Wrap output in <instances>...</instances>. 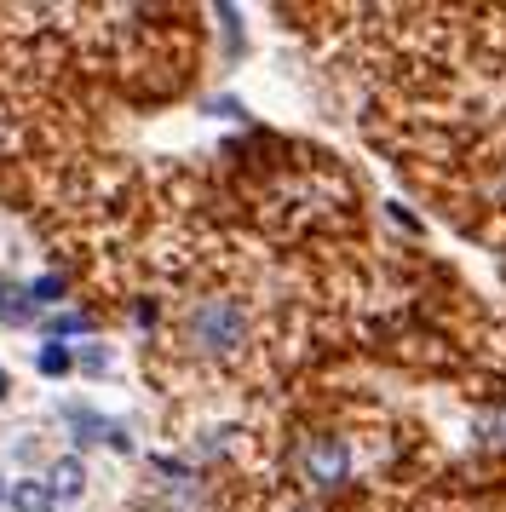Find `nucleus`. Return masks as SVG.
I'll return each mask as SVG.
<instances>
[{
	"instance_id": "obj_1",
	"label": "nucleus",
	"mask_w": 506,
	"mask_h": 512,
	"mask_svg": "<svg viewBox=\"0 0 506 512\" xmlns=\"http://www.w3.org/2000/svg\"><path fill=\"white\" fill-rule=\"evenodd\" d=\"M184 340H190V351H202V357H236L242 340H248V317H242V305L230 300V294H207V300L190 305Z\"/></svg>"
},
{
	"instance_id": "obj_2",
	"label": "nucleus",
	"mask_w": 506,
	"mask_h": 512,
	"mask_svg": "<svg viewBox=\"0 0 506 512\" xmlns=\"http://www.w3.org/2000/svg\"><path fill=\"white\" fill-rule=\"evenodd\" d=\"M299 478H305V489H317V495H334L351 478V449H345V438L311 432V438L299 443Z\"/></svg>"
},
{
	"instance_id": "obj_3",
	"label": "nucleus",
	"mask_w": 506,
	"mask_h": 512,
	"mask_svg": "<svg viewBox=\"0 0 506 512\" xmlns=\"http://www.w3.org/2000/svg\"><path fill=\"white\" fill-rule=\"evenodd\" d=\"M69 426H75V438L81 443H110V449H133V438L115 426V420L92 415V409H69Z\"/></svg>"
},
{
	"instance_id": "obj_4",
	"label": "nucleus",
	"mask_w": 506,
	"mask_h": 512,
	"mask_svg": "<svg viewBox=\"0 0 506 512\" xmlns=\"http://www.w3.org/2000/svg\"><path fill=\"white\" fill-rule=\"evenodd\" d=\"M46 489H52L58 501H75V495L87 489V466L75 461V455H64V461H52V472H46Z\"/></svg>"
},
{
	"instance_id": "obj_5",
	"label": "nucleus",
	"mask_w": 506,
	"mask_h": 512,
	"mask_svg": "<svg viewBox=\"0 0 506 512\" xmlns=\"http://www.w3.org/2000/svg\"><path fill=\"white\" fill-rule=\"evenodd\" d=\"M12 512H58V495L46 484H35V478H23V484H12Z\"/></svg>"
},
{
	"instance_id": "obj_6",
	"label": "nucleus",
	"mask_w": 506,
	"mask_h": 512,
	"mask_svg": "<svg viewBox=\"0 0 506 512\" xmlns=\"http://www.w3.org/2000/svg\"><path fill=\"white\" fill-rule=\"evenodd\" d=\"M0 317H6V323H29V317H35V300H29V288H18V282L0 277Z\"/></svg>"
},
{
	"instance_id": "obj_7",
	"label": "nucleus",
	"mask_w": 506,
	"mask_h": 512,
	"mask_svg": "<svg viewBox=\"0 0 506 512\" xmlns=\"http://www.w3.org/2000/svg\"><path fill=\"white\" fill-rule=\"evenodd\" d=\"M35 369H41V374H52V380H58V374H69V351L58 346V340H46V346L35 351Z\"/></svg>"
},
{
	"instance_id": "obj_8",
	"label": "nucleus",
	"mask_w": 506,
	"mask_h": 512,
	"mask_svg": "<svg viewBox=\"0 0 506 512\" xmlns=\"http://www.w3.org/2000/svg\"><path fill=\"white\" fill-rule=\"evenodd\" d=\"M29 300L35 305H58L64 300V277H35L29 282Z\"/></svg>"
},
{
	"instance_id": "obj_9",
	"label": "nucleus",
	"mask_w": 506,
	"mask_h": 512,
	"mask_svg": "<svg viewBox=\"0 0 506 512\" xmlns=\"http://www.w3.org/2000/svg\"><path fill=\"white\" fill-rule=\"evenodd\" d=\"M92 328V317H81V311H64V317H52V340L58 334H87Z\"/></svg>"
},
{
	"instance_id": "obj_10",
	"label": "nucleus",
	"mask_w": 506,
	"mask_h": 512,
	"mask_svg": "<svg viewBox=\"0 0 506 512\" xmlns=\"http://www.w3.org/2000/svg\"><path fill=\"white\" fill-rule=\"evenodd\" d=\"M495 438L506 443V409H501V415H495Z\"/></svg>"
},
{
	"instance_id": "obj_11",
	"label": "nucleus",
	"mask_w": 506,
	"mask_h": 512,
	"mask_svg": "<svg viewBox=\"0 0 506 512\" xmlns=\"http://www.w3.org/2000/svg\"><path fill=\"white\" fill-rule=\"evenodd\" d=\"M6 392H12V386H6V369H0V397H6Z\"/></svg>"
}]
</instances>
